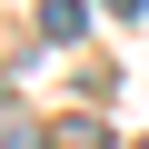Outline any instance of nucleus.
<instances>
[{
    "label": "nucleus",
    "mask_w": 149,
    "mask_h": 149,
    "mask_svg": "<svg viewBox=\"0 0 149 149\" xmlns=\"http://www.w3.org/2000/svg\"><path fill=\"white\" fill-rule=\"evenodd\" d=\"M100 10H119V20H139V10H149V0H100Z\"/></svg>",
    "instance_id": "nucleus-2"
},
{
    "label": "nucleus",
    "mask_w": 149,
    "mask_h": 149,
    "mask_svg": "<svg viewBox=\"0 0 149 149\" xmlns=\"http://www.w3.org/2000/svg\"><path fill=\"white\" fill-rule=\"evenodd\" d=\"M80 30H90V0H40V40L50 50H70Z\"/></svg>",
    "instance_id": "nucleus-1"
},
{
    "label": "nucleus",
    "mask_w": 149,
    "mask_h": 149,
    "mask_svg": "<svg viewBox=\"0 0 149 149\" xmlns=\"http://www.w3.org/2000/svg\"><path fill=\"white\" fill-rule=\"evenodd\" d=\"M10 149H50V139H30V129H20V139H10Z\"/></svg>",
    "instance_id": "nucleus-3"
}]
</instances>
